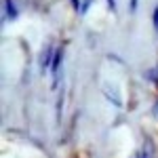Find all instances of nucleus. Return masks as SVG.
<instances>
[{"instance_id": "f257e3e1", "label": "nucleus", "mask_w": 158, "mask_h": 158, "mask_svg": "<svg viewBox=\"0 0 158 158\" xmlns=\"http://www.w3.org/2000/svg\"><path fill=\"white\" fill-rule=\"evenodd\" d=\"M154 21H156L154 25H156V32H158V6H156V11H154Z\"/></svg>"}, {"instance_id": "f03ea898", "label": "nucleus", "mask_w": 158, "mask_h": 158, "mask_svg": "<svg viewBox=\"0 0 158 158\" xmlns=\"http://www.w3.org/2000/svg\"><path fill=\"white\" fill-rule=\"evenodd\" d=\"M131 9H133V11L137 9V0H131Z\"/></svg>"}, {"instance_id": "7ed1b4c3", "label": "nucleus", "mask_w": 158, "mask_h": 158, "mask_svg": "<svg viewBox=\"0 0 158 158\" xmlns=\"http://www.w3.org/2000/svg\"><path fill=\"white\" fill-rule=\"evenodd\" d=\"M139 158H148V154H141V156H139Z\"/></svg>"}]
</instances>
